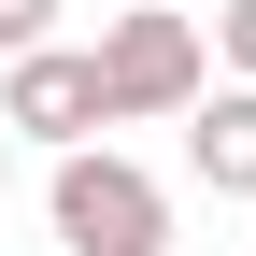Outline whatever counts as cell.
Wrapping results in <instances>:
<instances>
[{"label":"cell","instance_id":"obj_2","mask_svg":"<svg viewBox=\"0 0 256 256\" xmlns=\"http://www.w3.org/2000/svg\"><path fill=\"white\" fill-rule=\"evenodd\" d=\"M43 214H57V256H171V200H156V171H128L114 142L57 156Z\"/></svg>","mask_w":256,"mask_h":256},{"label":"cell","instance_id":"obj_4","mask_svg":"<svg viewBox=\"0 0 256 256\" xmlns=\"http://www.w3.org/2000/svg\"><path fill=\"white\" fill-rule=\"evenodd\" d=\"M185 171H200L214 200H256V86H214V100L185 114Z\"/></svg>","mask_w":256,"mask_h":256},{"label":"cell","instance_id":"obj_6","mask_svg":"<svg viewBox=\"0 0 256 256\" xmlns=\"http://www.w3.org/2000/svg\"><path fill=\"white\" fill-rule=\"evenodd\" d=\"M214 57H228V86H256V0H228V14H214Z\"/></svg>","mask_w":256,"mask_h":256},{"label":"cell","instance_id":"obj_7","mask_svg":"<svg viewBox=\"0 0 256 256\" xmlns=\"http://www.w3.org/2000/svg\"><path fill=\"white\" fill-rule=\"evenodd\" d=\"M0 171H14V128H0Z\"/></svg>","mask_w":256,"mask_h":256},{"label":"cell","instance_id":"obj_3","mask_svg":"<svg viewBox=\"0 0 256 256\" xmlns=\"http://www.w3.org/2000/svg\"><path fill=\"white\" fill-rule=\"evenodd\" d=\"M0 128H14V142H57V156H86V142L114 128L100 43H43V57H14V72H0Z\"/></svg>","mask_w":256,"mask_h":256},{"label":"cell","instance_id":"obj_5","mask_svg":"<svg viewBox=\"0 0 256 256\" xmlns=\"http://www.w3.org/2000/svg\"><path fill=\"white\" fill-rule=\"evenodd\" d=\"M57 43V0H0V72H14V57H43Z\"/></svg>","mask_w":256,"mask_h":256},{"label":"cell","instance_id":"obj_1","mask_svg":"<svg viewBox=\"0 0 256 256\" xmlns=\"http://www.w3.org/2000/svg\"><path fill=\"white\" fill-rule=\"evenodd\" d=\"M100 86H114V128H142V114H200V100H214V43H200V14H171V0L100 14Z\"/></svg>","mask_w":256,"mask_h":256}]
</instances>
